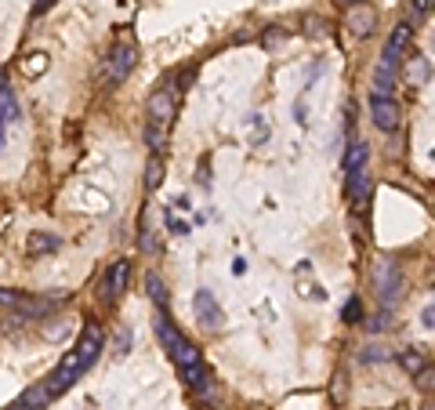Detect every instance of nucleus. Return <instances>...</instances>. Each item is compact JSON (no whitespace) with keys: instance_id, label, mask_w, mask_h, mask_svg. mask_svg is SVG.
Segmentation results:
<instances>
[{"instance_id":"f257e3e1","label":"nucleus","mask_w":435,"mask_h":410,"mask_svg":"<svg viewBox=\"0 0 435 410\" xmlns=\"http://www.w3.org/2000/svg\"><path fill=\"white\" fill-rule=\"evenodd\" d=\"M156 334H160V342H163V349L171 352V360H174V367H178V374H181V381L196 392V396H203V400H214V385H210V371L203 367V360H200V352H196V345H189V338L181 334L174 323H171V316H167V309H156Z\"/></svg>"},{"instance_id":"f03ea898","label":"nucleus","mask_w":435,"mask_h":410,"mask_svg":"<svg viewBox=\"0 0 435 410\" xmlns=\"http://www.w3.org/2000/svg\"><path fill=\"white\" fill-rule=\"evenodd\" d=\"M102 349H105L102 327H98V323H83V334H80L77 349L65 352V360L54 367V371L48 374V381H44V389H48L51 400H59V396L73 385V381H80L83 374H88L91 367H94V360L102 356Z\"/></svg>"},{"instance_id":"7ed1b4c3","label":"nucleus","mask_w":435,"mask_h":410,"mask_svg":"<svg viewBox=\"0 0 435 410\" xmlns=\"http://www.w3.org/2000/svg\"><path fill=\"white\" fill-rule=\"evenodd\" d=\"M367 157H370V146L367 142H352L345 153V171H348V200L363 204L367 200V189H370V178H367Z\"/></svg>"},{"instance_id":"20e7f679","label":"nucleus","mask_w":435,"mask_h":410,"mask_svg":"<svg viewBox=\"0 0 435 410\" xmlns=\"http://www.w3.org/2000/svg\"><path fill=\"white\" fill-rule=\"evenodd\" d=\"M374 291H377V298H381L385 309L399 305V298H403V269L396 262H388V258H377L374 262Z\"/></svg>"},{"instance_id":"39448f33","label":"nucleus","mask_w":435,"mask_h":410,"mask_svg":"<svg viewBox=\"0 0 435 410\" xmlns=\"http://www.w3.org/2000/svg\"><path fill=\"white\" fill-rule=\"evenodd\" d=\"M134 62H138V51H134V44H117L113 51H109V59H105V66H102V80L109 84V88H117V84H123L131 77V69H134Z\"/></svg>"},{"instance_id":"423d86ee","label":"nucleus","mask_w":435,"mask_h":410,"mask_svg":"<svg viewBox=\"0 0 435 410\" xmlns=\"http://www.w3.org/2000/svg\"><path fill=\"white\" fill-rule=\"evenodd\" d=\"M174 109H178V91H174V84H163V88H156L149 98V124L167 127L174 120Z\"/></svg>"},{"instance_id":"0eeeda50","label":"nucleus","mask_w":435,"mask_h":410,"mask_svg":"<svg viewBox=\"0 0 435 410\" xmlns=\"http://www.w3.org/2000/svg\"><path fill=\"white\" fill-rule=\"evenodd\" d=\"M128 280H131V262L128 258H117L113 265H109L105 280H102V302L105 305H117L120 294L128 291Z\"/></svg>"},{"instance_id":"6e6552de","label":"nucleus","mask_w":435,"mask_h":410,"mask_svg":"<svg viewBox=\"0 0 435 410\" xmlns=\"http://www.w3.org/2000/svg\"><path fill=\"white\" fill-rule=\"evenodd\" d=\"M192 309H196V320H200V327H207V331H218L221 323H225V313H221V305H218V298H214L210 291H196Z\"/></svg>"},{"instance_id":"1a4fd4ad","label":"nucleus","mask_w":435,"mask_h":410,"mask_svg":"<svg viewBox=\"0 0 435 410\" xmlns=\"http://www.w3.org/2000/svg\"><path fill=\"white\" fill-rule=\"evenodd\" d=\"M0 309H19L22 320H33V316H48L51 302H33V298H26L22 291H8V287H0Z\"/></svg>"},{"instance_id":"9d476101","label":"nucleus","mask_w":435,"mask_h":410,"mask_svg":"<svg viewBox=\"0 0 435 410\" xmlns=\"http://www.w3.org/2000/svg\"><path fill=\"white\" fill-rule=\"evenodd\" d=\"M370 120L381 127V131H396L399 127V106L392 98H374L370 95Z\"/></svg>"},{"instance_id":"9b49d317","label":"nucleus","mask_w":435,"mask_h":410,"mask_svg":"<svg viewBox=\"0 0 435 410\" xmlns=\"http://www.w3.org/2000/svg\"><path fill=\"white\" fill-rule=\"evenodd\" d=\"M410 40H414L410 26H399V30L388 37V44H385V51H381V62H388L392 69L403 66V55H406V48H410Z\"/></svg>"},{"instance_id":"f8f14e48","label":"nucleus","mask_w":435,"mask_h":410,"mask_svg":"<svg viewBox=\"0 0 435 410\" xmlns=\"http://www.w3.org/2000/svg\"><path fill=\"white\" fill-rule=\"evenodd\" d=\"M345 26H348V33H352V37H370V33H374V26H377L374 8H367V4H356L352 11H348Z\"/></svg>"},{"instance_id":"ddd939ff","label":"nucleus","mask_w":435,"mask_h":410,"mask_svg":"<svg viewBox=\"0 0 435 410\" xmlns=\"http://www.w3.org/2000/svg\"><path fill=\"white\" fill-rule=\"evenodd\" d=\"M19 120V102H15V91H11V80L8 73H0V124H15Z\"/></svg>"},{"instance_id":"4468645a","label":"nucleus","mask_w":435,"mask_h":410,"mask_svg":"<svg viewBox=\"0 0 435 410\" xmlns=\"http://www.w3.org/2000/svg\"><path fill=\"white\" fill-rule=\"evenodd\" d=\"M403 77H406V84H410V88H417V84H428L432 62L425 59V55H414L410 62H403Z\"/></svg>"},{"instance_id":"2eb2a0df","label":"nucleus","mask_w":435,"mask_h":410,"mask_svg":"<svg viewBox=\"0 0 435 410\" xmlns=\"http://www.w3.org/2000/svg\"><path fill=\"white\" fill-rule=\"evenodd\" d=\"M48 66H51V59H48V51H30L22 59V77H30V80H37L40 73H48Z\"/></svg>"},{"instance_id":"dca6fc26","label":"nucleus","mask_w":435,"mask_h":410,"mask_svg":"<svg viewBox=\"0 0 435 410\" xmlns=\"http://www.w3.org/2000/svg\"><path fill=\"white\" fill-rule=\"evenodd\" d=\"M392 69L388 62H377V69H374V98H392Z\"/></svg>"},{"instance_id":"f3484780","label":"nucleus","mask_w":435,"mask_h":410,"mask_svg":"<svg viewBox=\"0 0 435 410\" xmlns=\"http://www.w3.org/2000/svg\"><path fill=\"white\" fill-rule=\"evenodd\" d=\"M59 244H62V240L51 236V233H33L30 244H26V251H30V254H51V251H59Z\"/></svg>"},{"instance_id":"a211bd4d","label":"nucleus","mask_w":435,"mask_h":410,"mask_svg":"<svg viewBox=\"0 0 435 410\" xmlns=\"http://www.w3.org/2000/svg\"><path fill=\"white\" fill-rule=\"evenodd\" d=\"M22 403L30 407V410H44L48 403H51V396H48V389H44V381H40V385H30L22 392Z\"/></svg>"},{"instance_id":"6ab92c4d","label":"nucleus","mask_w":435,"mask_h":410,"mask_svg":"<svg viewBox=\"0 0 435 410\" xmlns=\"http://www.w3.org/2000/svg\"><path fill=\"white\" fill-rule=\"evenodd\" d=\"M145 291H149L152 305H156V309H167V287H163V280H160L156 273L145 276Z\"/></svg>"},{"instance_id":"aec40b11","label":"nucleus","mask_w":435,"mask_h":410,"mask_svg":"<svg viewBox=\"0 0 435 410\" xmlns=\"http://www.w3.org/2000/svg\"><path fill=\"white\" fill-rule=\"evenodd\" d=\"M414 385L421 389V392H435V363H425L421 371L414 374Z\"/></svg>"},{"instance_id":"412c9836","label":"nucleus","mask_w":435,"mask_h":410,"mask_svg":"<svg viewBox=\"0 0 435 410\" xmlns=\"http://www.w3.org/2000/svg\"><path fill=\"white\" fill-rule=\"evenodd\" d=\"M399 360H403V367H406V371H410V374H417L421 367L428 363V360H425V352H421V349H406V352H403Z\"/></svg>"},{"instance_id":"4be33fe9","label":"nucleus","mask_w":435,"mask_h":410,"mask_svg":"<svg viewBox=\"0 0 435 410\" xmlns=\"http://www.w3.org/2000/svg\"><path fill=\"white\" fill-rule=\"evenodd\" d=\"M163 135H167V127L149 124V127H145V146H149L152 153H160V149H163Z\"/></svg>"},{"instance_id":"5701e85b","label":"nucleus","mask_w":435,"mask_h":410,"mask_svg":"<svg viewBox=\"0 0 435 410\" xmlns=\"http://www.w3.org/2000/svg\"><path fill=\"white\" fill-rule=\"evenodd\" d=\"M160 178H163V167H160V160H156V157H152V160H149V167H145V189H149V193H156Z\"/></svg>"},{"instance_id":"b1692460","label":"nucleus","mask_w":435,"mask_h":410,"mask_svg":"<svg viewBox=\"0 0 435 410\" xmlns=\"http://www.w3.org/2000/svg\"><path fill=\"white\" fill-rule=\"evenodd\" d=\"M305 30H312V37H323V33H327V22L308 15V19H305Z\"/></svg>"},{"instance_id":"393cba45","label":"nucleus","mask_w":435,"mask_h":410,"mask_svg":"<svg viewBox=\"0 0 435 410\" xmlns=\"http://www.w3.org/2000/svg\"><path fill=\"white\" fill-rule=\"evenodd\" d=\"M359 360L363 363H381L385 360V349H367V352H359Z\"/></svg>"},{"instance_id":"a878e982","label":"nucleus","mask_w":435,"mask_h":410,"mask_svg":"<svg viewBox=\"0 0 435 410\" xmlns=\"http://www.w3.org/2000/svg\"><path fill=\"white\" fill-rule=\"evenodd\" d=\"M167 229L178 233V236H185V233H189V225H185V222H178L174 215H167Z\"/></svg>"},{"instance_id":"bb28decb","label":"nucleus","mask_w":435,"mask_h":410,"mask_svg":"<svg viewBox=\"0 0 435 410\" xmlns=\"http://www.w3.org/2000/svg\"><path fill=\"white\" fill-rule=\"evenodd\" d=\"M51 8H54V0H37L30 15H33V19H40V15H44V11H51Z\"/></svg>"},{"instance_id":"cd10ccee","label":"nucleus","mask_w":435,"mask_h":410,"mask_svg":"<svg viewBox=\"0 0 435 410\" xmlns=\"http://www.w3.org/2000/svg\"><path fill=\"white\" fill-rule=\"evenodd\" d=\"M345 320H348V323L359 320V302H348V305H345Z\"/></svg>"},{"instance_id":"c85d7f7f","label":"nucleus","mask_w":435,"mask_h":410,"mask_svg":"<svg viewBox=\"0 0 435 410\" xmlns=\"http://www.w3.org/2000/svg\"><path fill=\"white\" fill-rule=\"evenodd\" d=\"M421 323H425V327H432V331H435V305H428L425 313H421Z\"/></svg>"},{"instance_id":"c756f323","label":"nucleus","mask_w":435,"mask_h":410,"mask_svg":"<svg viewBox=\"0 0 435 410\" xmlns=\"http://www.w3.org/2000/svg\"><path fill=\"white\" fill-rule=\"evenodd\" d=\"M414 11H417V15H428V11H432V0H414Z\"/></svg>"},{"instance_id":"7c9ffc66","label":"nucleus","mask_w":435,"mask_h":410,"mask_svg":"<svg viewBox=\"0 0 435 410\" xmlns=\"http://www.w3.org/2000/svg\"><path fill=\"white\" fill-rule=\"evenodd\" d=\"M8 410H30V407H26V403H22V400H19V403H11V407H8Z\"/></svg>"},{"instance_id":"2f4dec72","label":"nucleus","mask_w":435,"mask_h":410,"mask_svg":"<svg viewBox=\"0 0 435 410\" xmlns=\"http://www.w3.org/2000/svg\"><path fill=\"white\" fill-rule=\"evenodd\" d=\"M0 149H4V124H0Z\"/></svg>"},{"instance_id":"473e14b6","label":"nucleus","mask_w":435,"mask_h":410,"mask_svg":"<svg viewBox=\"0 0 435 410\" xmlns=\"http://www.w3.org/2000/svg\"><path fill=\"white\" fill-rule=\"evenodd\" d=\"M348 4H367V0H348Z\"/></svg>"},{"instance_id":"72a5a7b5","label":"nucleus","mask_w":435,"mask_h":410,"mask_svg":"<svg viewBox=\"0 0 435 410\" xmlns=\"http://www.w3.org/2000/svg\"><path fill=\"white\" fill-rule=\"evenodd\" d=\"M425 410H435V407H425Z\"/></svg>"},{"instance_id":"f704fd0d","label":"nucleus","mask_w":435,"mask_h":410,"mask_svg":"<svg viewBox=\"0 0 435 410\" xmlns=\"http://www.w3.org/2000/svg\"><path fill=\"white\" fill-rule=\"evenodd\" d=\"M432 157H435V153H432Z\"/></svg>"}]
</instances>
